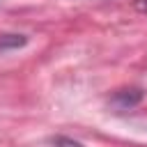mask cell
Here are the masks:
<instances>
[{
  "mask_svg": "<svg viewBox=\"0 0 147 147\" xmlns=\"http://www.w3.org/2000/svg\"><path fill=\"white\" fill-rule=\"evenodd\" d=\"M140 99H142V92H140V90H119V92H115V94L110 96V106H113L115 110H129V108H133Z\"/></svg>",
  "mask_w": 147,
  "mask_h": 147,
  "instance_id": "obj_1",
  "label": "cell"
},
{
  "mask_svg": "<svg viewBox=\"0 0 147 147\" xmlns=\"http://www.w3.org/2000/svg\"><path fill=\"white\" fill-rule=\"evenodd\" d=\"M25 44H28V37H23V34H0V51L21 48Z\"/></svg>",
  "mask_w": 147,
  "mask_h": 147,
  "instance_id": "obj_2",
  "label": "cell"
},
{
  "mask_svg": "<svg viewBox=\"0 0 147 147\" xmlns=\"http://www.w3.org/2000/svg\"><path fill=\"white\" fill-rule=\"evenodd\" d=\"M48 142L53 147H85L83 142H78L74 138H67V136H53V138H48Z\"/></svg>",
  "mask_w": 147,
  "mask_h": 147,
  "instance_id": "obj_3",
  "label": "cell"
}]
</instances>
